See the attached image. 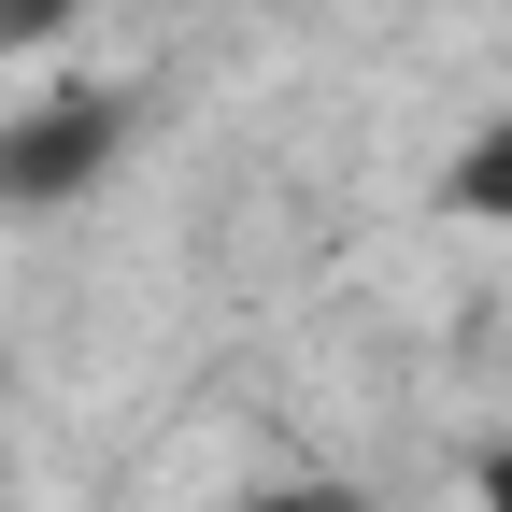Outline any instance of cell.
Wrapping results in <instances>:
<instances>
[{"label": "cell", "instance_id": "obj_1", "mask_svg": "<svg viewBox=\"0 0 512 512\" xmlns=\"http://www.w3.org/2000/svg\"><path fill=\"white\" fill-rule=\"evenodd\" d=\"M114 157H128V100L114 86H57V100H29L15 128H0V200L57 214V200H86Z\"/></svg>", "mask_w": 512, "mask_h": 512}, {"label": "cell", "instance_id": "obj_2", "mask_svg": "<svg viewBox=\"0 0 512 512\" xmlns=\"http://www.w3.org/2000/svg\"><path fill=\"white\" fill-rule=\"evenodd\" d=\"M456 214H498L512 228V128H484V143L456 157Z\"/></svg>", "mask_w": 512, "mask_h": 512}, {"label": "cell", "instance_id": "obj_3", "mask_svg": "<svg viewBox=\"0 0 512 512\" xmlns=\"http://www.w3.org/2000/svg\"><path fill=\"white\" fill-rule=\"evenodd\" d=\"M214 512H356L342 484H242V498H214Z\"/></svg>", "mask_w": 512, "mask_h": 512}, {"label": "cell", "instance_id": "obj_4", "mask_svg": "<svg viewBox=\"0 0 512 512\" xmlns=\"http://www.w3.org/2000/svg\"><path fill=\"white\" fill-rule=\"evenodd\" d=\"M470 498H484V512H512V441H484V456H470Z\"/></svg>", "mask_w": 512, "mask_h": 512}, {"label": "cell", "instance_id": "obj_5", "mask_svg": "<svg viewBox=\"0 0 512 512\" xmlns=\"http://www.w3.org/2000/svg\"><path fill=\"white\" fill-rule=\"evenodd\" d=\"M57 15H72V0H0V43H43Z\"/></svg>", "mask_w": 512, "mask_h": 512}]
</instances>
